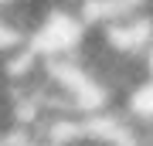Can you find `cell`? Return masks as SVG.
<instances>
[{"mask_svg":"<svg viewBox=\"0 0 153 146\" xmlns=\"http://www.w3.org/2000/svg\"><path fill=\"white\" fill-rule=\"evenodd\" d=\"M4 146H44V143L38 139V136H31V133H7Z\"/></svg>","mask_w":153,"mask_h":146,"instance_id":"7a4b0ae2","label":"cell"},{"mask_svg":"<svg viewBox=\"0 0 153 146\" xmlns=\"http://www.w3.org/2000/svg\"><path fill=\"white\" fill-rule=\"evenodd\" d=\"M150 41H153V14L150 10L116 17V21L92 31V44L105 58L123 61V65H136V68L150 48Z\"/></svg>","mask_w":153,"mask_h":146,"instance_id":"6da1fadb","label":"cell"},{"mask_svg":"<svg viewBox=\"0 0 153 146\" xmlns=\"http://www.w3.org/2000/svg\"><path fill=\"white\" fill-rule=\"evenodd\" d=\"M78 146H109V143H102V139H92V136H85Z\"/></svg>","mask_w":153,"mask_h":146,"instance_id":"277c9868","label":"cell"},{"mask_svg":"<svg viewBox=\"0 0 153 146\" xmlns=\"http://www.w3.org/2000/svg\"><path fill=\"white\" fill-rule=\"evenodd\" d=\"M150 14H153V0H150Z\"/></svg>","mask_w":153,"mask_h":146,"instance_id":"5b68a950","label":"cell"},{"mask_svg":"<svg viewBox=\"0 0 153 146\" xmlns=\"http://www.w3.org/2000/svg\"><path fill=\"white\" fill-rule=\"evenodd\" d=\"M140 71H143V78H153V41H150V48H146V54L140 61Z\"/></svg>","mask_w":153,"mask_h":146,"instance_id":"3957f363","label":"cell"}]
</instances>
